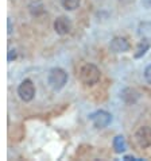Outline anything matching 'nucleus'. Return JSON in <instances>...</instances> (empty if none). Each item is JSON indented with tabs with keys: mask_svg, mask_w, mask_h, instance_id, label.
Listing matches in <instances>:
<instances>
[{
	"mask_svg": "<svg viewBox=\"0 0 151 161\" xmlns=\"http://www.w3.org/2000/svg\"><path fill=\"white\" fill-rule=\"evenodd\" d=\"M7 29H8L7 33L11 34L12 33V20H11V18H8V20H7Z\"/></svg>",
	"mask_w": 151,
	"mask_h": 161,
	"instance_id": "4468645a",
	"label": "nucleus"
},
{
	"mask_svg": "<svg viewBox=\"0 0 151 161\" xmlns=\"http://www.w3.org/2000/svg\"><path fill=\"white\" fill-rule=\"evenodd\" d=\"M144 80L151 86V64L146 66V69H144Z\"/></svg>",
	"mask_w": 151,
	"mask_h": 161,
	"instance_id": "f8f14e48",
	"label": "nucleus"
},
{
	"mask_svg": "<svg viewBox=\"0 0 151 161\" xmlns=\"http://www.w3.org/2000/svg\"><path fill=\"white\" fill-rule=\"evenodd\" d=\"M101 79V72L96 65L93 64H85L80 69V80L82 84H85L86 87H93L100 81Z\"/></svg>",
	"mask_w": 151,
	"mask_h": 161,
	"instance_id": "f03ea898",
	"label": "nucleus"
},
{
	"mask_svg": "<svg viewBox=\"0 0 151 161\" xmlns=\"http://www.w3.org/2000/svg\"><path fill=\"white\" fill-rule=\"evenodd\" d=\"M120 99L126 103V104L131 106V104H135V103L140 99V93L136 91L135 88H131V87H126L120 91Z\"/></svg>",
	"mask_w": 151,
	"mask_h": 161,
	"instance_id": "0eeeda50",
	"label": "nucleus"
},
{
	"mask_svg": "<svg viewBox=\"0 0 151 161\" xmlns=\"http://www.w3.org/2000/svg\"><path fill=\"white\" fill-rule=\"evenodd\" d=\"M148 49H150V42H148V41L140 42V43H139V46H138V49H136V52H135L134 57H135V58H140V57H143L146 53L148 52Z\"/></svg>",
	"mask_w": 151,
	"mask_h": 161,
	"instance_id": "9b49d317",
	"label": "nucleus"
},
{
	"mask_svg": "<svg viewBox=\"0 0 151 161\" xmlns=\"http://www.w3.org/2000/svg\"><path fill=\"white\" fill-rule=\"evenodd\" d=\"M73 29V23L68 16H58L54 20V31L58 35H68Z\"/></svg>",
	"mask_w": 151,
	"mask_h": 161,
	"instance_id": "423d86ee",
	"label": "nucleus"
},
{
	"mask_svg": "<svg viewBox=\"0 0 151 161\" xmlns=\"http://www.w3.org/2000/svg\"><path fill=\"white\" fill-rule=\"evenodd\" d=\"M135 141L143 149H147L151 146V127L142 126L135 131Z\"/></svg>",
	"mask_w": 151,
	"mask_h": 161,
	"instance_id": "39448f33",
	"label": "nucleus"
},
{
	"mask_svg": "<svg viewBox=\"0 0 151 161\" xmlns=\"http://www.w3.org/2000/svg\"><path fill=\"white\" fill-rule=\"evenodd\" d=\"M112 145H113V149L116 153H124L127 149V144H126V140H124V137L123 136H116L113 138V142H112Z\"/></svg>",
	"mask_w": 151,
	"mask_h": 161,
	"instance_id": "1a4fd4ad",
	"label": "nucleus"
},
{
	"mask_svg": "<svg viewBox=\"0 0 151 161\" xmlns=\"http://www.w3.org/2000/svg\"><path fill=\"white\" fill-rule=\"evenodd\" d=\"M68 72L62 68H58V66L51 68L47 73V84L53 91H61L68 84Z\"/></svg>",
	"mask_w": 151,
	"mask_h": 161,
	"instance_id": "f257e3e1",
	"label": "nucleus"
},
{
	"mask_svg": "<svg viewBox=\"0 0 151 161\" xmlns=\"http://www.w3.org/2000/svg\"><path fill=\"white\" fill-rule=\"evenodd\" d=\"M35 86L30 79H24L19 86H18V95H19L20 100L24 103H30L35 97Z\"/></svg>",
	"mask_w": 151,
	"mask_h": 161,
	"instance_id": "20e7f679",
	"label": "nucleus"
},
{
	"mask_svg": "<svg viewBox=\"0 0 151 161\" xmlns=\"http://www.w3.org/2000/svg\"><path fill=\"white\" fill-rule=\"evenodd\" d=\"M109 49L112 53H126L130 50V42L127 41L124 37H115L112 38V41L109 43Z\"/></svg>",
	"mask_w": 151,
	"mask_h": 161,
	"instance_id": "6e6552de",
	"label": "nucleus"
},
{
	"mask_svg": "<svg viewBox=\"0 0 151 161\" xmlns=\"http://www.w3.org/2000/svg\"><path fill=\"white\" fill-rule=\"evenodd\" d=\"M81 4V0H61V6L66 11H74L77 10Z\"/></svg>",
	"mask_w": 151,
	"mask_h": 161,
	"instance_id": "9d476101",
	"label": "nucleus"
},
{
	"mask_svg": "<svg viewBox=\"0 0 151 161\" xmlns=\"http://www.w3.org/2000/svg\"><path fill=\"white\" fill-rule=\"evenodd\" d=\"M124 160H126V161H131V160H136L135 157H134V156H124V157H123Z\"/></svg>",
	"mask_w": 151,
	"mask_h": 161,
	"instance_id": "2eb2a0df",
	"label": "nucleus"
},
{
	"mask_svg": "<svg viewBox=\"0 0 151 161\" xmlns=\"http://www.w3.org/2000/svg\"><path fill=\"white\" fill-rule=\"evenodd\" d=\"M16 58V50H14V49H10L8 50V56H7V60L8 61H12Z\"/></svg>",
	"mask_w": 151,
	"mask_h": 161,
	"instance_id": "ddd939ff",
	"label": "nucleus"
},
{
	"mask_svg": "<svg viewBox=\"0 0 151 161\" xmlns=\"http://www.w3.org/2000/svg\"><path fill=\"white\" fill-rule=\"evenodd\" d=\"M89 120L96 129H105L112 122V115L105 110H97L89 115Z\"/></svg>",
	"mask_w": 151,
	"mask_h": 161,
	"instance_id": "7ed1b4c3",
	"label": "nucleus"
}]
</instances>
